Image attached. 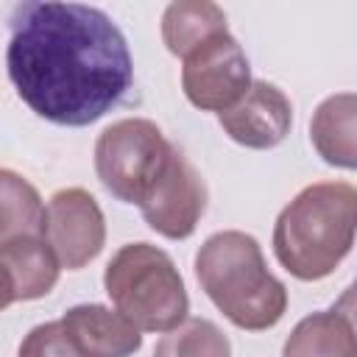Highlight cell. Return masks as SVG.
<instances>
[{"mask_svg": "<svg viewBox=\"0 0 357 357\" xmlns=\"http://www.w3.org/2000/svg\"><path fill=\"white\" fill-rule=\"evenodd\" d=\"M6 67L31 112L70 128L100 120L134 84L123 31L106 11L84 3H17Z\"/></svg>", "mask_w": 357, "mask_h": 357, "instance_id": "obj_1", "label": "cell"}, {"mask_svg": "<svg viewBox=\"0 0 357 357\" xmlns=\"http://www.w3.org/2000/svg\"><path fill=\"white\" fill-rule=\"evenodd\" d=\"M357 190L346 181L304 187L276 218L273 254L301 282L329 276L354 245Z\"/></svg>", "mask_w": 357, "mask_h": 357, "instance_id": "obj_2", "label": "cell"}, {"mask_svg": "<svg viewBox=\"0 0 357 357\" xmlns=\"http://www.w3.org/2000/svg\"><path fill=\"white\" fill-rule=\"evenodd\" d=\"M195 276L209 301L240 329H271L287 310L284 284L268 271L259 243L245 231L206 237L195 254Z\"/></svg>", "mask_w": 357, "mask_h": 357, "instance_id": "obj_3", "label": "cell"}, {"mask_svg": "<svg viewBox=\"0 0 357 357\" xmlns=\"http://www.w3.org/2000/svg\"><path fill=\"white\" fill-rule=\"evenodd\" d=\"M103 287L117 312L139 332H170L190 312L176 262L151 243L123 245L103 271Z\"/></svg>", "mask_w": 357, "mask_h": 357, "instance_id": "obj_4", "label": "cell"}, {"mask_svg": "<svg viewBox=\"0 0 357 357\" xmlns=\"http://www.w3.org/2000/svg\"><path fill=\"white\" fill-rule=\"evenodd\" d=\"M173 145L162 128L145 117H126L103 128L95 142V170L100 184L123 204H139L162 173Z\"/></svg>", "mask_w": 357, "mask_h": 357, "instance_id": "obj_5", "label": "cell"}, {"mask_svg": "<svg viewBox=\"0 0 357 357\" xmlns=\"http://www.w3.org/2000/svg\"><path fill=\"white\" fill-rule=\"evenodd\" d=\"M181 61V89L187 100L204 112L234 106L251 86L248 59L229 31L215 33Z\"/></svg>", "mask_w": 357, "mask_h": 357, "instance_id": "obj_6", "label": "cell"}, {"mask_svg": "<svg viewBox=\"0 0 357 357\" xmlns=\"http://www.w3.org/2000/svg\"><path fill=\"white\" fill-rule=\"evenodd\" d=\"M137 206L156 234L167 240H184L195 231L201 215L206 212V181L198 167L173 145L162 173Z\"/></svg>", "mask_w": 357, "mask_h": 357, "instance_id": "obj_7", "label": "cell"}, {"mask_svg": "<svg viewBox=\"0 0 357 357\" xmlns=\"http://www.w3.org/2000/svg\"><path fill=\"white\" fill-rule=\"evenodd\" d=\"M42 237L61 268H84L103 251L106 243V220L98 201L81 187L59 190L45 206Z\"/></svg>", "mask_w": 357, "mask_h": 357, "instance_id": "obj_8", "label": "cell"}, {"mask_svg": "<svg viewBox=\"0 0 357 357\" xmlns=\"http://www.w3.org/2000/svg\"><path fill=\"white\" fill-rule=\"evenodd\" d=\"M218 123L237 145L265 151L276 148L290 134L293 106L279 86L268 81H251L248 92L234 106L218 112Z\"/></svg>", "mask_w": 357, "mask_h": 357, "instance_id": "obj_9", "label": "cell"}, {"mask_svg": "<svg viewBox=\"0 0 357 357\" xmlns=\"http://www.w3.org/2000/svg\"><path fill=\"white\" fill-rule=\"evenodd\" d=\"M59 324L84 357H131L142 346L139 329L103 304L70 307Z\"/></svg>", "mask_w": 357, "mask_h": 357, "instance_id": "obj_10", "label": "cell"}, {"mask_svg": "<svg viewBox=\"0 0 357 357\" xmlns=\"http://www.w3.org/2000/svg\"><path fill=\"white\" fill-rule=\"evenodd\" d=\"M282 357H357L351 298L346 310L332 307L301 318L287 335Z\"/></svg>", "mask_w": 357, "mask_h": 357, "instance_id": "obj_11", "label": "cell"}, {"mask_svg": "<svg viewBox=\"0 0 357 357\" xmlns=\"http://www.w3.org/2000/svg\"><path fill=\"white\" fill-rule=\"evenodd\" d=\"M0 262L14 282L17 301H33L47 296L59 282V271H61L56 254L50 251L42 234L17 237L0 245Z\"/></svg>", "mask_w": 357, "mask_h": 357, "instance_id": "obj_12", "label": "cell"}, {"mask_svg": "<svg viewBox=\"0 0 357 357\" xmlns=\"http://www.w3.org/2000/svg\"><path fill=\"white\" fill-rule=\"evenodd\" d=\"M354 114H357V98L351 92L332 95L315 109L310 123V139L326 165L346 170L357 165Z\"/></svg>", "mask_w": 357, "mask_h": 357, "instance_id": "obj_13", "label": "cell"}, {"mask_svg": "<svg viewBox=\"0 0 357 357\" xmlns=\"http://www.w3.org/2000/svg\"><path fill=\"white\" fill-rule=\"evenodd\" d=\"M223 31H229L226 14L220 6L209 0H178L170 3L162 14V39L167 50L178 59H184L198 45Z\"/></svg>", "mask_w": 357, "mask_h": 357, "instance_id": "obj_14", "label": "cell"}, {"mask_svg": "<svg viewBox=\"0 0 357 357\" xmlns=\"http://www.w3.org/2000/svg\"><path fill=\"white\" fill-rule=\"evenodd\" d=\"M45 226V204L36 187L14 170L0 167V245L42 234Z\"/></svg>", "mask_w": 357, "mask_h": 357, "instance_id": "obj_15", "label": "cell"}, {"mask_svg": "<svg viewBox=\"0 0 357 357\" xmlns=\"http://www.w3.org/2000/svg\"><path fill=\"white\" fill-rule=\"evenodd\" d=\"M153 357H231V343L212 321L184 318L176 329L162 335Z\"/></svg>", "mask_w": 357, "mask_h": 357, "instance_id": "obj_16", "label": "cell"}, {"mask_svg": "<svg viewBox=\"0 0 357 357\" xmlns=\"http://www.w3.org/2000/svg\"><path fill=\"white\" fill-rule=\"evenodd\" d=\"M17 357H84V354L70 343V337L64 335L61 324L50 321V324L33 326L25 335V340L20 343V354Z\"/></svg>", "mask_w": 357, "mask_h": 357, "instance_id": "obj_17", "label": "cell"}, {"mask_svg": "<svg viewBox=\"0 0 357 357\" xmlns=\"http://www.w3.org/2000/svg\"><path fill=\"white\" fill-rule=\"evenodd\" d=\"M14 301H17V296H14V282H11L8 271H6L3 262H0V312H3L8 304H14Z\"/></svg>", "mask_w": 357, "mask_h": 357, "instance_id": "obj_18", "label": "cell"}]
</instances>
